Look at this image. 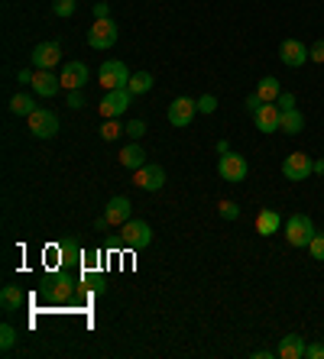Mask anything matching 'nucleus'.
<instances>
[{"label":"nucleus","mask_w":324,"mask_h":359,"mask_svg":"<svg viewBox=\"0 0 324 359\" xmlns=\"http://www.w3.org/2000/svg\"><path fill=\"white\" fill-rule=\"evenodd\" d=\"M285 240H289V246L305 250L308 243L315 240V224H311V217H308V214H292V217L285 220Z\"/></svg>","instance_id":"nucleus-1"},{"label":"nucleus","mask_w":324,"mask_h":359,"mask_svg":"<svg viewBox=\"0 0 324 359\" xmlns=\"http://www.w3.org/2000/svg\"><path fill=\"white\" fill-rule=\"evenodd\" d=\"M120 243L127 246V250H143L153 243V226L146 224V220H133L130 217L127 224L120 226Z\"/></svg>","instance_id":"nucleus-2"},{"label":"nucleus","mask_w":324,"mask_h":359,"mask_svg":"<svg viewBox=\"0 0 324 359\" xmlns=\"http://www.w3.org/2000/svg\"><path fill=\"white\" fill-rule=\"evenodd\" d=\"M130 75H133V72H130V68L123 65L120 59H107L101 65V72H97V81H101L107 91H114V88H127Z\"/></svg>","instance_id":"nucleus-3"},{"label":"nucleus","mask_w":324,"mask_h":359,"mask_svg":"<svg viewBox=\"0 0 324 359\" xmlns=\"http://www.w3.org/2000/svg\"><path fill=\"white\" fill-rule=\"evenodd\" d=\"M26 120H29V133H33L36 140H52V136L59 133V117L46 107H36Z\"/></svg>","instance_id":"nucleus-4"},{"label":"nucleus","mask_w":324,"mask_h":359,"mask_svg":"<svg viewBox=\"0 0 324 359\" xmlns=\"http://www.w3.org/2000/svg\"><path fill=\"white\" fill-rule=\"evenodd\" d=\"M282 175L289 182H305L308 175H315V159L305 156V152H292L282 159Z\"/></svg>","instance_id":"nucleus-5"},{"label":"nucleus","mask_w":324,"mask_h":359,"mask_svg":"<svg viewBox=\"0 0 324 359\" xmlns=\"http://www.w3.org/2000/svg\"><path fill=\"white\" fill-rule=\"evenodd\" d=\"M217 175L224 178V182H231V184H240V182H247L250 175V165L243 156H234V152H224L221 162H217Z\"/></svg>","instance_id":"nucleus-6"},{"label":"nucleus","mask_w":324,"mask_h":359,"mask_svg":"<svg viewBox=\"0 0 324 359\" xmlns=\"http://www.w3.org/2000/svg\"><path fill=\"white\" fill-rule=\"evenodd\" d=\"M130 100H133V94H130L127 88H114V91L104 94V100L97 104V110H101L104 120H114V117H120V114L130 107Z\"/></svg>","instance_id":"nucleus-7"},{"label":"nucleus","mask_w":324,"mask_h":359,"mask_svg":"<svg viewBox=\"0 0 324 359\" xmlns=\"http://www.w3.org/2000/svg\"><path fill=\"white\" fill-rule=\"evenodd\" d=\"M114 42H117V26L114 20H94V26L88 29V46L91 49H111Z\"/></svg>","instance_id":"nucleus-8"},{"label":"nucleus","mask_w":324,"mask_h":359,"mask_svg":"<svg viewBox=\"0 0 324 359\" xmlns=\"http://www.w3.org/2000/svg\"><path fill=\"white\" fill-rule=\"evenodd\" d=\"M133 184L143 188V191H159L162 184H166V168L156 165V162H146L143 168L133 172Z\"/></svg>","instance_id":"nucleus-9"},{"label":"nucleus","mask_w":324,"mask_h":359,"mask_svg":"<svg viewBox=\"0 0 324 359\" xmlns=\"http://www.w3.org/2000/svg\"><path fill=\"white\" fill-rule=\"evenodd\" d=\"M195 114H198V100H191V97H175L169 104V123L172 126H188L195 120Z\"/></svg>","instance_id":"nucleus-10"},{"label":"nucleus","mask_w":324,"mask_h":359,"mask_svg":"<svg viewBox=\"0 0 324 359\" xmlns=\"http://www.w3.org/2000/svg\"><path fill=\"white\" fill-rule=\"evenodd\" d=\"M88 75H91V72H88L85 62H78V59L69 62V65L62 68V88H65V91H81L88 84Z\"/></svg>","instance_id":"nucleus-11"},{"label":"nucleus","mask_w":324,"mask_h":359,"mask_svg":"<svg viewBox=\"0 0 324 359\" xmlns=\"http://www.w3.org/2000/svg\"><path fill=\"white\" fill-rule=\"evenodd\" d=\"M279 59H282V65L302 68V65H305V59H311V55H308L305 42H299V39H285V42L279 46Z\"/></svg>","instance_id":"nucleus-12"},{"label":"nucleus","mask_w":324,"mask_h":359,"mask_svg":"<svg viewBox=\"0 0 324 359\" xmlns=\"http://www.w3.org/2000/svg\"><path fill=\"white\" fill-rule=\"evenodd\" d=\"M62 88V75H52V68H39L33 75V91L39 97H52V94H59Z\"/></svg>","instance_id":"nucleus-13"},{"label":"nucleus","mask_w":324,"mask_h":359,"mask_svg":"<svg viewBox=\"0 0 324 359\" xmlns=\"http://www.w3.org/2000/svg\"><path fill=\"white\" fill-rule=\"evenodd\" d=\"M279 117H282L279 104H263V107L253 114L256 130H259V133H276V130H279Z\"/></svg>","instance_id":"nucleus-14"},{"label":"nucleus","mask_w":324,"mask_h":359,"mask_svg":"<svg viewBox=\"0 0 324 359\" xmlns=\"http://www.w3.org/2000/svg\"><path fill=\"white\" fill-rule=\"evenodd\" d=\"M62 59V46L59 42H39L33 49V65L36 68H52V65H59Z\"/></svg>","instance_id":"nucleus-15"},{"label":"nucleus","mask_w":324,"mask_h":359,"mask_svg":"<svg viewBox=\"0 0 324 359\" xmlns=\"http://www.w3.org/2000/svg\"><path fill=\"white\" fill-rule=\"evenodd\" d=\"M130 210H133L130 198H111L107 208H104V217L111 220V226H123L130 220Z\"/></svg>","instance_id":"nucleus-16"},{"label":"nucleus","mask_w":324,"mask_h":359,"mask_svg":"<svg viewBox=\"0 0 324 359\" xmlns=\"http://www.w3.org/2000/svg\"><path fill=\"white\" fill-rule=\"evenodd\" d=\"M305 350H308L305 337L289 334V337H282V343H279V350H276V356H279V359H305Z\"/></svg>","instance_id":"nucleus-17"},{"label":"nucleus","mask_w":324,"mask_h":359,"mask_svg":"<svg viewBox=\"0 0 324 359\" xmlns=\"http://www.w3.org/2000/svg\"><path fill=\"white\" fill-rule=\"evenodd\" d=\"M120 165L123 168H143L146 165V149L140 146V142H130V146H123V152H120Z\"/></svg>","instance_id":"nucleus-18"},{"label":"nucleus","mask_w":324,"mask_h":359,"mask_svg":"<svg viewBox=\"0 0 324 359\" xmlns=\"http://www.w3.org/2000/svg\"><path fill=\"white\" fill-rule=\"evenodd\" d=\"M256 233H259V236L279 233V214H276L273 208H263L259 214H256Z\"/></svg>","instance_id":"nucleus-19"},{"label":"nucleus","mask_w":324,"mask_h":359,"mask_svg":"<svg viewBox=\"0 0 324 359\" xmlns=\"http://www.w3.org/2000/svg\"><path fill=\"white\" fill-rule=\"evenodd\" d=\"M279 130H282L285 136H299L302 130H305V117L299 114V107H295V110H282Z\"/></svg>","instance_id":"nucleus-20"},{"label":"nucleus","mask_w":324,"mask_h":359,"mask_svg":"<svg viewBox=\"0 0 324 359\" xmlns=\"http://www.w3.org/2000/svg\"><path fill=\"white\" fill-rule=\"evenodd\" d=\"M0 304H4V311L26 308V292H23V288H17V285H7V288L0 292Z\"/></svg>","instance_id":"nucleus-21"},{"label":"nucleus","mask_w":324,"mask_h":359,"mask_svg":"<svg viewBox=\"0 0 324 359\" xmlns=\"http://www.w3.org/2000/svg\"><path fill=\"white\" fill-rule=\"evenodd\" d=\"M256 94L266 100V104H276L279 100V78H273V75H266V78H259V84H256Z\"/></svg>","instance_id":"nucleus-22"},{"label":"nucleus","mask_w":324,"mask_h":359,"mask_svg":"<svg viewBox=\"0 0 324 359\" xmlns=\"http://www.w3.org/2000/svg\"><path fill=\"white\" fill-rule=\"evenodd\" d=\"M153 81L156 78L149 75V72H137V75H130V84H127V91L137 97V94H149L153 91Z\"/></svg>","instance_id":"nucleus-23"},{"label":"nucleus","mask_w":324,"mask_h":359,"mask_svg":"<svg viewBox=\"0 0 324 359\" xmlns=\"http://www.w3.org/2000/svg\"><path fill=\"white\" fill-rule=\"evenodd\" d=\"M36 110V100L29 97V94H13V100H10V114H17V117H29Z\"/></svg>","instance_id":"nucleus-24"},{"label":"nucleus","mask_w":324,"mask_h":359,"mask_svg":"<svg viewBox=\"0 0 324 359\" xmlns=\"http://www.w3.org/2000/svg\"><path fill=\"white\" fill-rule=\"evenodd\" d=\"M13 343H17V330H13L10 324H4V327H0V350L10 353V350H13Z\"/></svg>","instance_id":"nucleus-25"},{"label":"nucleus","mask_w":324,"mask_h":359,"mask_svg":"<svg viewBox=\"0 0 324 359\" xmlns=\"http://www.w3.org/2000/svg\"><path fill=\"white\" fill-rule=\"evenodd\" d=\"M75 0H52V13H55V17H72V13H75Z\"/></svg>","instance_id":"nucleus-26"},{"label":"nucleus","mask_w":324,"mask_h":359,"mask_svg":"<svg viewBox=\"0 0 324 359\" xmlns=\"http://www.w3.org/2000/svg\"><path fill=\"white\" fill-rule=\"evenodd\" d=\"M217 214H221L224 220H237L240 217V208L234 204V201H221V204H217Z\"/></svg>","instance_id":"nucleus-27"},{"label":"nucleus","mask_w":324,"mask_h":359,"mask_svg":"<svg viewBox=\"0 0 324 359\" xmlns=\"http://www.w3.org/2000/svg\"><path fill=\"white\" fill-rule=\"evenodd\" d=\"M308 252H311V259L324 262V233H315V240L308 243Z\"/></svg>","instance_id":"nucleus-28"},{"label":"nucleus","mask_w":324,"mask_h":359,"mask_svg":"<svg viewBox=\"0 0 324 359\" xmlns=\"http://www.w3.org/2000/svg\"><path fill=\"white\" fill-rule=\"evenodd\" d=\"M120 130H123V126L117 123V117H114V120H107V123L101 126V140H107V142H111V140H117V136H120Z\"/></svg>","instance_id":"nucleus-29"},{"label":"nucleus","mask_w":324,"mask_h":359,"mask_svg":"<svg viewBox=\"0 0 324 359\" xmlns=\"http://www.w3.org/2000/svg\"><path fill=\"white\" fill-rule=\"evenodd\" d=\"M123 133H127L130 140H140V136L146 133V123H143V120H130V123L123 126Z\"/></svg>","instance_id":"nucleus-30"},{"label":"nucleus","mask_w":324,"mask_h":359,"mask_svg":"<svg viewBox=\"0 0 324 359\" xmlns=\"http://www.w3.org/2000/svg\"><path fill=\"white\" fill-rule=\"evenodd\" d=\"M198 110H201V114H214V110H217V97H214V94H201V97H198Z\"/></svg>","instance_id":"nucleus-31"},{"label":"nucleus","mask_w":324,"mask_h":359,"mask_svg":"<svg viewBox=\"0 0 324 359\" xmlns=\"http://www.w3.org/2000/svg\"><path fill=\"white\" fill-rule=\"evenodd\" d=\"M276 104H279V110H295V94L282 91V94H279V100H276Z\"/></svg>","instance_id":"nucleus-32"},{"label":"nucleus","mask_w":324,"mask_h":359,"mask_svg":"<svg viewBox=\"0 0 324 359\" xmlns=\"http://www.w3.org/2000/svg\"><path fill=\"white\" fill-rule=\"evenodd\" d=\"M305 359H324V343H308Z\"/></svg>","instance_id":"nucleus-33"},{"label":"nucleus","mask_w":324,"mask_h":359,"mask_svg":"<svg viewBox=\"0 0 324 359\" xmlns=\"http://www.w3.org/2000/svg\"><path fill=\"white\" fill-rule=\"evenodd\" d=\"M263 104H266V100L263 97H259V94H250V97H247V110H250V114H256V110H259V107H263Z\"/></svg>","instance_id":"nucleus-34"},{"label":"nucleus","mask_w":324,"mask_h":359,"mask_svg":"<svg viewBox=\"0 0 324 359\" xmlns=\"http://www.w3.org/2000/svg\"><path fill=\"white\" fill-rule=\"evenodd\" d=\"M69 107L72 110H81V107H85V97H81V91H69Z\"/></svg>","instance_id":"nucleus-35"},{"label":"nucleus","mask_w":324,"mask_h":359,"mask_svg":"<svg viewBox=\"0 0 324 359\" xmlns=\"http://www.w3.org/2000/svg\"><path fill=\"white\" fill-rule=\"evenodd\" d=\"M308 55H311V62H324V39L315 42V46L308 49Z\"/></svg>","instance_id":"nucleus-36"},{"label":"nucleus","mask_w":324,"mask_h":359,"mask_svg":"<svg viewBox=\"0 0 324 359\" xmlns=\"http://www.w3.org/2000/svg\"><path fill=\"white\" fill-rule=\"evenodd\" d=\"M111 17V7L107 4H94V20H107Z\"/></svg>","instance_id":"nucleus-37"},{"label":"nucleus","mask_w":324,"mask_h":359,"mask_svg":"<svg viewBox=\"0 0 324 359\" xmlns=\"http://www.w3.org/2000/svg\"><path fill=\"white\" fill-rule=\"evenodd\" d=\"M17 81H20V84H33V72L20 68V72H17Z\"/></svg>","instance_id":"nucleus-38"},{"label":"nucleus","mask_w":324,"mask_h":359,"mask_svg":"<svg viewBox=\"0 0 324 359\" xmlns=\"http://www.w3.org/2000/svg\"><path fill=\"white\" fill-rule=\"evenodd\" d=\"M69 292H72V288H69V282L62 278V282H59V288H55V298H69Z\"/></svg>","instance_id":"nucleus-39"},{"label":"nucleus","mask_w":324,"mask_h":359,"mask_svg":"<svg viewBox=\"0 0 324 359\" xmlns=\"http://www.w3.org/2000/svg\"><path fill=\"white\" fill-rule=\"evenodd\" d=\"M107 226H111V220L104 217V214H101L97 220H94V230H97V233H101V230H107Z\"/></svg>","instance_id":"nucleus-40"},{"label":"nucleus","mask_w":324,"mask_h":359,"mask_svg":"<svg viewBox=\"0 0 324 359\" xmlns=\"http://www.w3.org/2000/svg\"><path fill=\"white\" fill-rule=\"evenodd\" d=\"M315 175H324V159H315Z\"/></svg>","instance_id":"nucleus-41"}]
</instances>
